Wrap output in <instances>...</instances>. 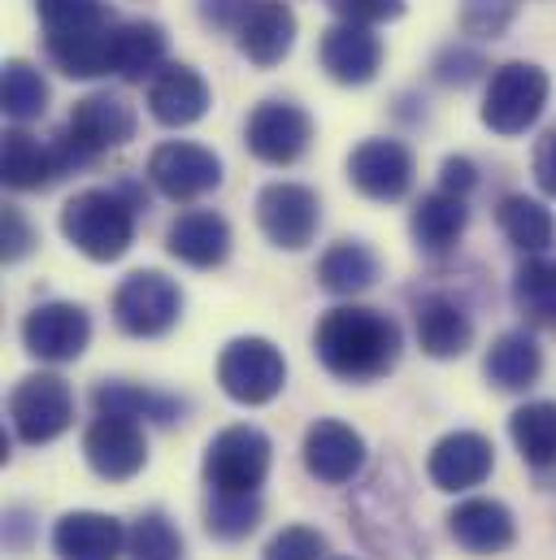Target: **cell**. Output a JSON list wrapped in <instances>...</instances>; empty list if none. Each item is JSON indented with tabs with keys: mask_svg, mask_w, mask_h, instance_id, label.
Listing matches in <instances>:
<instances>
[{
	"mask_svg": "<svg viewBox=\"0 0 556 560\" xmlns=\"http://www.w3.org/2000/svg\"><path fill=\"white\" fill-rule=\"evenodd\" d=\"M92 343V317L83 304L48 300L22 317V348L44 365H70Z\"/></svg>",
	"mask_w": 556,
	"mask_h": 560,
	"instance_id": "11",
	"label": "cell"
},
{
	"mask_svg": "<svg viewBox=\"0 0 556 560\" xmlns=\"http://www.w3.org/2000/svg\"><path fill=\"white\" fill-rule=\"evenodd\" d=\"M235 39H240V52L253 66L270 70V66H278L291 52V44H296V13L282 0H257L253 13L240 22Z\"/></svg>",
	"mask_w": 556,
	"mask_h": 560,
	"instance_id": "25",
	"label": "cell"
},
{
	"mask_svg": "<svg viewBox=\"0 0 556 560\" xmlns=\"http://www.w3.org/2000/svg\"><path fill=\"white\" fill-rule=\"evenodd\" d=\"M114 35L118 18L105 9V0L66 13L57 22H44V48L48 61L70 79H96L114 70Z\"/></svg>",
	"mask_w": 556,
	"mask_h": 560,
	"instance_id": "4",
	"label": "cell"
},
{
	"mask_svg": "<svg viewBox=\"0 0 556 560\" xmlns=\"http://www.w3.org/2000/svg\"><path fill=\"white\" fill-rule=\"evenodd\" d=\"M83 456L96 478L105 482H131L139 469L148 465V434L143 421L96 413V421L83 434Z\"/></svg>",
	"mask_w": 556,
	"mask_h": 560,
	"instance_id": "15",
	"label": "cell"
},
{
	"mask_svg": "<svg viewBox=\"0 0 556 560\" xmlns=\"http://www.w3.org/2000/svg\"><path fill=\"white\" fill-rule=\"evenodd\" d=\"M53 552L57 560H123L127 557V526L109 513H66L53 526Z\"/></svg>",
	"mask_w": 556,
	"mask_h": 560,
	"instance_id": "21",
	"label": "cell"
},
{
	"mask_svg": "<svg viewBox=\"0 0 556 560\" xmlns=\"http://www.w3.org/2000/svg\"><path fill=\"white\" fill-rule=\"evenodd\" d=\"M244 143L262 165H296L313 143V118L291 101H262L248 114Z\"/></svg>",
	"mask_w": 556,
	"mask_h": 560,
	"instance_id": "14",
	"label": "cell"
},
{
	"mask_svg": "<svg viewBox=\"0 0 556 560\" xmlns=\"http://www.w3.org/2000/svg\"><path fill=\"white\" fill-rule=\"evenodd\" d=\"M31 248H35V231H31V222L22 218L18 205H4V244H0L4 261L13 266V261H22Z\"/></svg>",
	"mask_w": 556,
	"mask_h": 560,
	"instance_id": "42",
	"label": "cell"
},
{
	"mask_svg": "<svg viewBox=\"0 0 556 560\" xmlns=\"http://www.w3.org/2000/svg\"><path fill=\"white\" fill-rule=\"evenodd\" d=\"M491 469H496V447L478 430H452L426 456V478L439 491H452V495L483 487L491 478Z\"/></svg>",
	"mask_w": 556,
	"mask_h": 560,
	"instance_id": "17",
	"label": "cell"
},
{
	"mask_svg": "<svg viewBox=\"0 0 556 560\" xmlns=\"http://www.w3.org/2000/svg\"><path fill=\"white\" fill-rule=\"evenodd\" d=\"M165 66V31L157 22H118L114 35V74L127 83L157 79Z\"/></svg>",
	"mask_w": 556,
	"mask_h": 560,
	"instance_id": "32",
	"label": "cell"
},
{
	"mask_svg": "<svg viewBox=\"0 0 556 560\" xmlns=\"http://www.w3.org/2000/svg\"><path fill=\"white\" fill-rule=\"evenodd\" d=\"M448 535L470 557H500L518 544V522H513L509 504H500L491 495H470L448 513Z\"/></svg>",
	"mask_w": 556,
	"mask_h": 560,
	"instance_id": "19",
	"label": "cell"
},
{
	"mask_svg": "<svg viewBox=\"0 0 556 560\" xmlns=\"http://www.w3.org/2000/svg\"><path fill=\"white\" fill-rule=\"evenodd\" d=\"M13 434L26 447H44L74 425V392L61 374H26L9 396Z\"/></svg>",
	"mask_w": 556,
	"mask_h": 560,
	"instance_id": "10",
	"label": "cell"
},
{
	"mask_svg": "<svg viewBox=\"0 0 556 560\" xmlns=\"http://www.w3.org/2000/svg\"><path fill=\"white\" fill-rule=\"evenodd\" d=\"M317 57H322V70L344 83V88H366L379 79V66H383V44L370 26H357V22H335L322 31V44H317Z\"/></svg>",
	"mask_w": 556,
	"mask_h": 560,
	"instance_id": "20",
	"label": "cell"
},
{
	"mask_svg": "<svg viewBox=\"0 0 556 560\" xmlns=\"http://www.w3.org/2000/svg\"><path fill=\"white\" fill-rule=\"evenodd\" d=\"M257 0H200V18L222 31H240V22L253 13Z\"/></svg>",
	"mask_w": 556,
	"mask_h": 560,
	"instance_id": "43",
	"label": "cell"
},
{
	"mask_svg": "<svg viewBox=\"0 0 556 560\" xmlns=\"http://www.w3.org/2000/svg\"><path fill=\"white\" fill-rule=\"evenodd\" d=\"M509 434L518 456L531 469H553L556 465V400H531L509 418Z\"/></svg>",
	"mask_w": 556,
	"mask_h": 560,
	"instance_id": "35",
	"label": "cell"
},
{
	"mask_svg": "<svg viewBox=\"0 0 556 560\" xmlns=\"http://www.w3.org/2000/svg\"><path fill=\"white\" fill-rule=\"evenodd\" d=\"M262 560H326V535L313 526H282Z\"/></svg>",
	"mask_w": 556,
	"mask_h": 560,
	"instance_id": "38",
	"label": "cell"
},
{
	"mask_svg": "<svg viewBox=\"0 0 556 560\" xmlns=\"http://www.w3.org/2000/svg\"><path fill=\"white\" fill-rule=\"evenodd\" d=\"M266 517L262 491H209L205 500V530L218 544H240L248 539Z\"/></svg>",
	"mask_w": 556,
	"mask_h": 560,
	"instance_id": "34",
	"label": "cell"
},
{
	"mask_svg": "<svg viewBox=\"0 0 556 560\" xmlns=\"http://www.w3.org/2000/svg\"><path fill=\"white\" fill-rule=\"evenodd\" d=\"M496 222L505 231V240L526 253V257H540L556 244V218L548 205L531 200V196H505L496 205Z\"/></svg>",
	"mask_w": 556,
	"mask_h": 560,
	"instance_id": "31",
	"label": "cell"
},
{
	"mask_svg": "<svg viewBox=\"0 0 556 560\" xmlns=\"http://www.w3.org/2000/svg\"><path fill=\"white\" fill-rule=\"evenodd\" d=\"M348 517H352L361 544L374 552V560H426V539L414 526L405 478L396 465L392 469L383 465L361 487V495L348 504Z\"/></svg>",
	"mask_w": 556,
	"mask_h": 560,
	"instance_id": "2",
	"label": "cell"
},
{
	"mask_svg": "<svg viewBox=\"0 0 556 560\" xmlns=\"http://www.w3.org/2000/svg\"><path fill=\"white\" fill-rule=\"evenodd\" d=\"M379 275H383V266H379L374 248H366L361 240H339L317 261V282L331 295H361L379 282Z\"/></svg>",
	"mask_w": 556,
	"mask_h": 560,
	"instance_id": "30",
	"label": "cell"
},
{
	"mask_svg": "<svg viewBox=\"0 0 556 560\" xmlns=\"http://www.w3.org/2000/svg\"><path fill=\"white\" fill-rule=\"evenodd\" d=\"M300 460L304 469L326 482V487H348L361 469H366V439L335 418H317L304 430L300 443Z\"/></svg>",
	"mask_w": 556,
	"mask_h": 560,
	"instance_id": "18",
	"label": "cell"
},
{
	"mask_svg": "<svg viewBox=\"0 0 556 560\" xmlns=\"http://www.w3.org/2000/svg\"><path fill=\"white\" fill-rule=\"evenodd\" d=\"M483 374H487V383L496 392H526V387H535L540 374H544V352H540L535 335L531 330H505L487 348Z\"/></svg>",
	"mask_w": 556,
	"mask_h": 560,
	"instance_id": "28",
	"label": "cell"
},
{
	"mask_svg": "<svg viewBox=\"0 0 556 560\" xmlns=\"http://www.w3.org/2000/svg\"><path fill=\"white\" fill-rule=\"evenodd\" d=\"M165 248L174 261L192 270H218L231 257V222L213 209H187L170 222Z\"/></svg>",
	"mask_w": 556,
	"mask_h": 560,
	"instance_id": "22",
	"label": "cell"
},
{
	"mask_svg": "<svg viewBox=\"0 0 556 560\" xmlns=\"http://www.w3.org/2000/svg\"><path fill=\"white\" fill-rule=\"evenodd\" d=\"M474 183H478V170H474V161H470V156H448V161L439 165V187H443V191L470 196V191H474Z\"/></svg>",
	"mask_w": 556,
	"mask_h": 560,
	"instance_id": "44",
	"label": "cell"
},
{
	"mask_svg": "<svg viewBox=\"0 0 556 560\" xmlns=\"http://www.w3.org/2000/svg\"><path fill=\"white\" fill-rule=\"evenodd\" d=\"M0 101L13 122H35L48 114V83L31 61L13 57L4 61V74H0Z\"/></svg>",
	"mask_w": 556,
	"mask_h": 560,
	"instance_id": "36",
	"label": "cell"
},
{
	"mask_svg": "<svg viewBox=\"0 0 556 560\" xmlns=\"http://www.w3.org/2000/svg\"><path fill=\"white\" fill-rule=\"evenodd\" d=\"M405 335L396 317L366 304H335L313 330V352L326 374L344 383H379L396 370Z\"/></svg>",
	"mask_w": 556,
	"mask_h": 560,
	"instance_id": "1",
	"label": "cell"
},
{
	"mask_svg": "<svg viewBox=\"0 0 556 560\" xmlns=\"http://www.w3.org/2000/svg\"><path fill=\"white\" fill-rule=\"evenodd\" d=\"M61 235L88 261H123L136 244V200H127L118 187H88L66 200Z\"/></svg>",
	"mask_w": 556,
	"mask_h": 560,
	"instance_id": "3",
	"label": "cell"
},
{
	"mask_svg": "<svg viewBox=\"0 0 556 560\" xmlns=\"http://www.w3.org/2000/svg\"><path fill=\"white\" fill-rule=\"evenodd\" d=\"M331 9L339 13V22H357V26H379L405 13V0H331Z\"/></svg>",
	"mask_w": 556,
	"mask_h": 560,
	"instance_id": "41",
	"label": "cell"
},
{
	"mask_svg": "<svg viewBox=\"0 0 556 560\" xmlns=\"http://www.w3.org/2000/svg\"><path fill=\"white\" fill-rule=\"evenodd\" d=\"M348 183L379 205L405 200L414 187V152L401 140H366L348 156Z\"/></svg>",
	"mask_w": 556,
	"mask_h": 560,
	"instance_id": "16",
	"label": "cell"
},
{
	"mask_svg": "<svg viewBox=\"0 0 556 560\" xmlns=\"http://www.w3.org/2000/svg\"><path fill=\"white\" fill-rule=\"evenodd\" d=\"M417 348L435 361H456L474 348V322L452 295H421L414 308Z\"/></svg>",
	"mask_w": 556,
	"mask_h": 560,
	"instance_id": "24",
	"label": "cell"
},
{
	"mask_svg": "<svg viewBox=\"0 0 556 560\" xmlns=\"http://www.w3.org/2000/svg\"><path fill=\"white\" fill-rule=\"evenodd\" d=\"M535 183H540L544 196L556 200V127L535 143Z\"/></svg>",
	"mask_w": 556,
	"mask_h": 560,
	"instance_id": "45",
	"label": "cell"
},
{
	"mask_svg": "<svg viewBox=\"0 0 556 560\" xmlns=\"http://www.w3.org/2000/svg\"><path fill=\"white\" fill-rule=\"evenodd\" d=\"M88 4H96V0H35V13H39V22H53V18L79 13V9H88Z\"/></svg>",
	"mask_w": 556,
	"mask_h": 560,
	"instance_id": "46",
	"label": "cell"
},
{
	"mask_svg": "<svg viewBox=\"0 0 556 560\" xmlns=\"http://www.w3.org/2000/svg\"><path fill=\"white\" fill-rule=\"evenodd\" d=\"M339 560H352V557H339Z\"/></svg>",
	"mask_w": 556,
	"mask_h": 560,
	"instance_id": "47",
	"label": "cell"
},
{
	"mask_svg": "<svg viewBox=\"0 0 556 560\" xmlns=\"http://www.w3.org/2000/svg\"><path fill=\"white\" fill-rule=\"evenodd\" d=\"M275 465V443L262 425H227L205 447L209 491H262Z\"/></svg>",
	"mask_w": 556,
	"mask_h": 560,
	"instance_id": "7",
	"label": "cell"
},
{
	"mask_svg": "<svg viewBox=\"0 0 556 560\" xmlns=\"http://www.w3.org/2000/svg\"><path fill=\"white\" fill-rule=\"evenodd\" d=\"M92 405H96V413L152 421V425H174V421H183V413H187V400L165 396V392H152V387H139V383H123V378L101 383L92 392Z\"/></svg>",
	"mask_w": 556,
	"mask_h": 560,
	"instance_id": "29",
	"label": "cell"
},
{
	"mask_svg": "<svg viewBox=\"0 0 556 560\" xmlns=\"http://www.w3.org/2000/svg\"><path fill=\"white\" fill-rule=\"evenodd\" d=\"M218 387L235 400V405H270L278 392L287 387V361L270 339L262 335H244L231 339L218 357Z\"/></svg>",
	"mask_w": 556,
	"mask_h": 560,
	"instance_id": "8",
	"label": "cell"
},
{
	"mask_svg": "<svg viewBox=\"0 0 556 560\" xmlns=\"http://www.w3.org/2000/svg\"><path fill=\"white\" fill-rule=\"evenodd\" d=\"M66 174L57 140H39L22 127L4 131V187L13 191H44Z\"/></svg>",
	"mask_w": 556,
	"mask_h": 560,
	"instance_id": "26",
	"label": "cell"
},
{
	"mask_svg": "<svg viewBox=\"0 0 556 560\" xmlns=\"http://www.w3.org/2000/svg\"><path fill=\"white\" fill-rule=\"evenodd\" d=\"M183 552H187L183 530L161 509L139 513L127 530V557L131 560H183Z\"/></svg>",
	"mask_w": 556,
	"mask_h": 560,
	"instance_id": "37",
	"label": "cell"
},
{
	"mask_svg": "<svg viewBox=\"0 0 556 560\" xmlns=\"http://www.w3.org/2000/svg\"><path fill=\"white\" fill-rule=\"evenodd\" d=\"M483 57L470 52V48H443L439 61H435V79L448 83V88H470L478 74H483Z\"/></svg>",
	"mask_w": 556,
	"mask_h": 560,
	"instance_id": "39",
	"label": "cell"
},
{
	"mask_svg": "<svg viewBox=\"0 0 556 560\" xmlns=\"http://www.w3.org/2000/svg\"><path fill=\"white\" fill-rule=\"evenodd\" d=\"M131 140H136V109L114 92H92V96L74 101V109L57 136V152H61V165L70 174V170L92 165L105 152Z\"/></svg>",
	"mask_w": 556,
	"mask_h": 560,
	"instance_id": "5",
	"label": "cell"
},
{
	"mask_svg": "<svg viewBox=\"0 0 556 560\" xmlns=\"http://www.w3.org/2000/svg\"><path fill=\"white\" fill-rule=\"evenodd\" d=\"M209 83L192 70V66H178V61H165L157 70V79L148 83V114L161 122V127H192L209 114Z\"/></svg>",
	"mask_w": 556,
	"mask_h": 560,
	"instance_id": "23",
	"label": "cell"
},
{
	"mask_svg": "<svg viewBox=\"0 0 556 560\" xmlns=\"http://www.w3.org/2000/svg\"><path fill=\"white\" fill-rule=\"evenodd\" d=\"M148 183L174 200V205H192L209 191L222 187V161L213 148L205 143H187V140H170L161 148H152L148 156Z\"/></svg>",
	"mask_w": 556,
	"mask_h": 560,
	"instance_id": "12",
	"label": "cell"
},
{
	"mask_svg": "<svg viewBox=\"0 0 556 560\" xmlns=\"http://www.w3.org/2000/svg\"><path fill=\"white\" fill-rule=\"evenodd\" d=\"M183 317V291L161 270H136L114 291V322L131 339H161Z\"/></svg>",
	"mask_w": 556,
	"mask_h": 560,
	"instance_id": "9",
	"label": "cell"
},
{
	"mask_svg": "<svg viewBox=\"0 0 556 560\" xmlns=\"http://www.w3.org/2000/svg\"><path fill=\"white\" fill-rule=\"evenodd\" d=\"M465 222H470V209H465V196L456 191H430L421 196L409 218V231H414L417 253L426 257H448L456 248V240L465 235Z\"/></svg>",
	"mask_w": 556,
	"mask_h": 560,
	"instance_id": "27",
	"label": "cell"
},
{
	"mask_svg": "<svg viewBox=\"0 0 556 560\" xmlns=\"http://www.w3.org/2000/svg\"><path fill=\"white\" fill-rule=\"evenodd\" d=\"M257 226L275 248L300 253L322 226V200L304 183H270L257 196Z\"/></svg>",
	"mask_w": 556,
	"mask_h": 560,
	"instance_id": "13",
	"label": "cell"
},
{
	"mask_svg": "<svg viewBox=\"0 0 556 560\" xmlns=\"http://www.w3.org/2000/svg\"><path fill=\"white\" fill-rule=\"evenodd\" d=\"M465 31H474V35H500L505 26H509V18H513V0H465Z\"/></svg>",
	"mask_w": 556,
	"mask_h": 560,
	"instance_id": "40",
	"label": "cell"
},
{
	"mask_svg": "<svg viewBox=\"0 0 556 560\" xmlns=\"http://www.w3.org/2000/svg\"><path fill=\"white\" fill-rule=\"evenodd\" d=\"M513 308L540 326L556 330V257H526L513 275Z\"/></svg>",
	"mask_w": 556,
	"mask_h": 560,
	"instance_id": "33",
	"label": "cell"
},
{
	"mask_svg": "<svg viewBox=\"0 0 556 560\" xmlns=\"http://www.w3.org/2000/svg\"><path fill=\"white\" fill-rule=\"evenodd\" d=\"M544 105H548V74L535 61H505L487 83L483 127L505 140L526 136L540 122Z\"/></svg>",
	"mask_w": 556,
	"mask_h": 560,
	"instance_id": "6",
	"label": "cell"
}]
</instances>
